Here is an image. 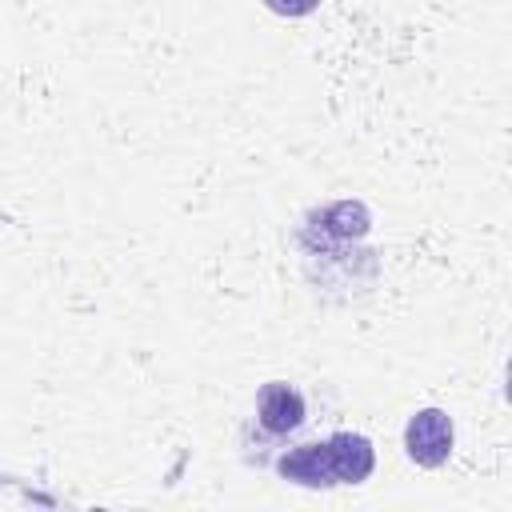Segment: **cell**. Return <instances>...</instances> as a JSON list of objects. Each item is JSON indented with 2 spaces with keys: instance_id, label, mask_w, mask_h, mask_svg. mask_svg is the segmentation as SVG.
<instances>
[{
  "instance_id": "5b68a950",
  "label": "cell",
  "mask_w": 512,
  "mask_h": 512,
  "mask_svg": "<svg viewBox=\"0 0 512 512\" xmlns=\"http://www.w3.org/2000/svg\"><path fill=\"white\" fill-rule=\"evenodd\" d=\"M320 0H264V8H272L276 16H308Z\"/></svg>"
},
{
  "instance_id": "7a4b0ae2",
  "label": "cell",
  "mask_w": 512,
  "mask_h": 512,
  "mask_svg": "<svg viewBox=\"0 0 512 512\" xmlns=\"http://www.w3.org/2000/svg\"><path fill=\"white\" fill-rule=\"evenodd\" d=\"M256 416H260V424H264L268 432L284 436V432H292V428L304 424V396H300L292 384L272 380V384H264L260 396H256Z\"/></svg>"
},
{
  "instance_id": "3957f363",
  "label": "cell",
  "mask_w": 512,
  "mask_h": 512,
  "mask_svg": "<svg viewBox=\"0 0 512 512\" xmlns=\"http://www.w3.org/2000/svg\"><path fill=\"white\" fill-rule=\"evenodd\" d=\"M324 448H328V468H332V480L336 484H360V480H368L376 456H372V444L364 436L336 432V436L324 440Z\"/></svg>"
},
{
  "instance_id": "6da1fadb",
  "label": "cell",
  "mask_w": 512,
  "mask_h": 512,
  "mask_svg": "<svg viewBox=\"0 0 512 512\" xmlns=\"http://www.w3.org/2000/svg\"><path fill=\"white\" fill-rule=\"evenodd\" d=\"M404 448L420 468H440L452 456V420L440 408H424L404 428Z\"/></svg>"
},
{
  "instance_id": "277c9868",
  "label": "cell",
  "mask_w": 512,
  "mask_h": 512,
  "mask_svg": "<svg viewBox=\"0 0 512 512\" xmlns=\"http://www.w3.org/2000/svg\"><path fill=\"white\" fill-rule=\"evenodd\" d=\"M280 476L284 480H296V484H312V488L336 484L332 480V468H328V448L324 444H300V448H292L280 460Z\"/></svg>"
}]
</instances>
